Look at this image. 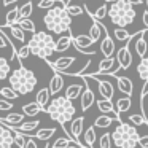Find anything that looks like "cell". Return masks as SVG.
I'll return each instance as SVG.
<instances>
[{
  "instance_id": "cell-1",
  "label": "cell",
  "mask_w": 148,
  "mask_h": 148,
  "mask_svg": "<svg viewBox=\"0 0 148 148\" xmlns=\"http://www.w3.org/2000/svg\"><path fill=\"white\" fill-rule=\"evenodd\" d=\"M43 24L46 29L53 34L64 35L65 32L70 34V26H72V18L65 10V5H58L48 10V13L43 16Z\"/></svg>"
},
{
  "instance_id": "cell-2",
  "label": "cell",
  "mask_w": 148,
  "mask_h": 148,
  "mask_svg": "<svg viewBox=\"0 0 148 148\" xmlns=\"http://www.w3.org/2000/svg\"><path fill=\"white\" fill-rule=\"evenodd\" d=\"M43 112H46L53 121L61 124L62 127H64V126L67 124V121H72V119H73L77 108H75V105L72 103V100L65 99L64 96H59V97H54L53 100H49Z\"/></svg>"
},
{
  "instance_id": "cell-3",
  "label": "cell",
  "mask_w": 148,
  "mask_h": 148,
  "mask_svg": "<svg viewBox=\"0 0 148 148\" xmlns=\"http://www.w3.org/2000/svg\"><path fill=\"white\" fill-rule=\"evenodd\" d=\"M10 78V88L18 94V96H26L30 94L37 86V77L32 70H29L27 67H24L23 64L16 69V70L10 72L8 75Z\"/></svg>"
},
{
  "instance_id": "cell-4",
  "label": "cell",
  "mask_w": 148,
  "mask_h": 148,
  "mask_svg": "<svg viewBox=\"0 0 148 148\" xmlns=\"http://www.w3.org/2000/svg\"><path fill=\"white\" fill-rule=\"evenodd\" d=\"M27 46L30 49V54L37 56V58L43 59V61H49V58L54 54L56 42H54V37L51 34L40 30V32L32 34Z\"/></svg>"
},
{
  "instance_id": "cell-5",
  "label": "cell",
  "mask_w": 148,
  "mask_h": 148,
  "mask_svg": "<svg viewBox=\"0 0 148 148\" xmlns=\"http://www.w3.org/2000/svg\"><path fill=\"white\" fill-rule=\"evenodd\" d=\"M107 14L110 16L112 23L116 27H127L129 24L134 23L135 16H137V11L134 10L132 5H129L126 0H116L115 3H112V7L108 8Z\"/></svg>"
},
{
  "instance_id": "cell-6",
  "label": "cell",
  "mask_w": 148,
  "mask_h": 148,
  "mask_svg": "<svg viewBox=\"0 0 148 148\" xmlns=\"http://www.w3.org/2000/svg\"><path fill=\"white\" fill-rule=\"evenodd\" d=\"M110 135H112V142L118 148H135L140 137L138 131L129 123H119L115 131L110 132Z\"/></svg>"
},
{
  "instance_id": "cell-7",
  "label": "cell",
  "mask_w": 148,
  "mask_h": 148,
  "mask_svg": "<svg viewBox=\"0 0 148 148\" xmlns=\"http://www.w3.org/2000/svg\"><path fill=\"white\" fill-rule=\"evenodd\" d=\"M142 32H137V34H132V37L131 38H134V37H137V35H140ZM131 38L127 40V43H126L123 48H119L118 51H116V58H115V61H116V64H118V67H119V70H127L129 67H131V64H132V54H131Z\"/></svg>"
},
{
  "instance_id": "cell-8",
  "label": "cell",
  "mask_w": 148,
  "mask_h": 148,
  "mask_svg": "<svg viewBox=\"0 0 148 148\" xmlns=\"http://www.w3.org/2000/svg\"><path fill=\"white\" fill-rule=\"evenodd\" d=\"M83 81H84V89H83V92L80 94V107H81L83 112H88V110L94 105V102H96V94H94V91L91 89L89 83H88L84 78H83Z\"/></svg>"
},
{
  "instance_id": "cell-9",
  "label": "cell",
  "mask_w": 148,
  "mask_h": 148,
  "mask_svg": "<svg viewBox=\"0 0 148 148\" xmlns=\"http://www.w3.org/2000/svg\"><path fill=\"white\" fill-rule=\"evenodd\" d=\"M86 77H89L91 80L97 81V89H99V94L102 96V99H105V100H112L113 99L115 88H113V84L110 83L108 80H102V78L94 77V75H86Z\"/></svg>"
},
{
  "instance_id": "cell-10",
  "label": "cell",
  "mask_w": 148,
  "mask_h": 148,
  "mask_svg": "<svg viewBox=\"0 0 148 148\" xmlns=\"http://www.w3.org/2000/svg\"><path fill=\"white\" fill-rule=\"evenodd\" d=\"M97 105V108L103 113V115H108L112 118H116L119 121V115L115 112V107H113V102L112 100H105V99H100V100H96L94 102Z\"/></svg>"
},
{
  "instance_id": "cell-11",
  "label": "cell",
  "mask_w": 148,
  "mask_h": 148,
  "mask_svg": "<svg viewBox=\"0 0 148 148\" xmlns=\"http://www.w3.org/2000/svg\"><path fill=\"white\" fill-rule=\"evenodd\" d=\"M100 53L103 54V58H113L115 40L108 35V32H105V38H102V42H100Z\"/></svg>"
},
{
  "instance_id": "cell-12",
  "label": "cell",
  "mask_w": 148,
  "mask_h": 148,
  "mask_svg": "<svg viewBox=\"0 0 148 148\" xmlns=\"http://www.w3.org/2000/svg\"><path fill=\"white\" fill-rule=\"evenodd\" d=\"M13 147H14L13 132L0 124V148H13Z\"/></svg>"
},
{
  "instance_id": "cell-13",
  "label": "cell",
  "mask_w": 148,
  "mask_h": 148,
  "mask_svg": "<svg viewBox=\"0 0 148 148\" xmlns=\"http://www.w3.org/2000/svg\"><path fill=\"white\" fill-rule=\"evenodd\" d=\"M64 88V77L58 72H54L51 81H49V86H48V91H49V96H56L58 92H61V89Z\"/></svg>"
},
{
  "instance_id": "cell-14",
  "label": "cell",
  "mask_w": 148,
  "mask_h": 148,
  "mask_svg": "<svg viewBox=\"0 0 148 148\" xmlns=\"http://www.w3.org/2000/svg\"><path fill=\"white\" fill-rule=\"evenodd\" d=\"M116 80H118V91H121L123 94H126L127 97H132V92H134V84H132L131 78L127 77H118L115 75Z\"/></svg>"
},
{
  "instance_id": "cell-15",
  "label": "cell",
  "mask_w": 148,
  "mask_h": 148,
  "mask_svg": "<svg viewBox=\"0 0 148 148\" xmlns=\"http://www.w3.org/2000/svg\"><path fill=\"white\" fill-rule=\"evenodd\" d=\"M116 65L115 58H103L102 61L99 62V69L94 75H100V73H105V75H112L113 73V67Z\"/></svg>"
},
{
  "instance_id": "cell-16",
  "label": "cell",
  "mask_w": 148,
  "mask_h": 148,
  "mask_svg": "<svg viewBox=\"0 0 148 148\" xmlns=\"http://www.w3.org/2000/svg\"><path fill=\"white\" fill-rule=\"evenodd\" d=\"M83 123H84V116H78V118L72 119V127H70V132H72V138L78 143L80 142V135L83 134Z\"/></svg>"
},
{
  "instance_id": "cell-17",
  "label": "cell",
  "mask_w": 148,
  "mask_h": 148,
  "mask_svg": "<svg viewBox=\"0 0 148 148\" xmlns=\"http://www.w3.org/2000/svg\"><path fill=\"white\" fill-rule=\"evenodd\" d=\"M81 80H83V78H81ZM83 89H84V81L83 83H73V84H70V86H67L64 97L69 100H75V99L80 97V94L83 92Z\"/></svg>"
},
{
  "instance_id": "cell-18",
  "label": "cell",
  "mask_w": 148,
  "mask_h": 148,
  "mask_svg": "<svg viewBox=\"0 0 148 148\" xmlns=\"http://www.w3.org/2000/svg\"><path fill=\"white\" fill-rule=\"evenodd\" d=\"M72 45L75 46V49H77L78 53L84 51L86 48H89V46H92L94 43L91 42V38L88 35H77L72 38Z\"/></svg>"
},
{
  "instance_id": "cell-19",
  "label": "cell",
  "mask_w": 148,
  "mask_h": 148,
  "mask_svg": "<svg viewBox=\"0 0 148 148\" xmlns=\"http://www.w3.org/2000/svg\"><path fill=\"white\" fill-rule=\"evenodd\" d=\"M72 38H73L72 32L67 34V35H61V37L58 38V42H56V49H54V53H64V51H67V49L72 46Z\"/></svg>"
},
{
  "instance_id": "cell-20",
  "label": "cell",
  "mask_w": 148,
  "mask_h": 148,
  "mask_svg": "<svg viewBox=\"0 0 148 148\" xmlns=\"http://www.w3.org/2000/svg\"><path fill=\"white\" fill-rule=\"evenodd\" d=\"M102 30H105V26H102V24L97 23L96 19H92V24H91V27H89V35H88L91 38V42L92 43L99 42L100 37H102Z\"/></svg>"
},
{
  "instance_id": "cell-21",
  "label": "cell",
  "mask_w": 148,
  "mask_h": 148,
  "mask_svg": "<svg viewBox=\"0 0 148 148\" xmlns=\"http://www.w3.org/2000/svg\"><path fill=\"white\" fill-rule=\"evenodd\" d=\"M38 126H40V119H32V121H24V123H21V124H18V126H13L16 131H19V132H23V134H26V132H34V131H37L38 129Z\"/></svg>"
},
{
  "instance_id": "cell-22",
  "label": "cell",
  "mask_w": 148,
  "mask_h": 148,
  "mask_svg": "<svg viewBox=\"0 0 148 148\" xmlns=\"http://www.w3.org/2000/svg\"><path fill=\"white\" fill-rule=\"evenodd\" d=\"M145 32H147V29H143V30H142L140 38H137V42H135V53H137V56H138L140 59H142V58H145V56H147V51H148L147 40L143 38Z\"/></svg>"
},
{
  "instance_id": "cell-23",
  "label": "cell",
  "mask_w": 148,
  "mask_h": 148,
  "mask_svg": "<svg viewBox=\"0 0 148 148\" xmlns=\"http://www.w3.org/2000/svg\"><path fill=\"white\" fill-rule=\"evenodd\" d=\"M115 112L118 113H124V112H127L129 108L132 107V97H121V99H118L115 102Z\"/></svg>"
},
{
  "instance_id": "cell-24",
  "label": "cell",
  "mask_w": 148,
  "mask_h": 148,
  "mask_svg": "<svg viewBox=\"0 0 148 148\" xmlns=\"http://www.w3.org/2000/svg\"><path fill=\"white\" fill-rule=\"evenodd\" d=\"M83 138H84V145H86V148H94V143H96V140H97L96 127H94V126H89V127L84 131Z\"/></svg>"
},
{
  "instance_id": "cell-25",
  "label": "cell",
  "mask_w": 148,
  "mask_h": 148,
  "mask_svg": "<svg viewBox=\"0 0 148 148\" xmlns=\"http://www.w3.org/2000/svg\"><path fill=\"white\" fill-rule=\"evenodd\" d=\"M54 134H56V129H53V127H42V129H37V132L34 134V138H38V140H42V142H48Z\"/></svg>"
},
{
  "instance_id": "cell-26",
  "label": "cell",
  "mask_w": 148,
  "mask_h": 148,
  "mask_svg": "<svg viewBox=\"0 0 148 148\" xmlns=\"http://www.w3.org/2000/svg\"><path fill=\"white\" fill-rule=\"evenodd\" d=\"M40 112H43V108L37 102H29L23 107V115L24 116H30V118H32V116H37Z\"/></svg>"
},
{
  "instance_id": "cell-27",
  "label": "cell",
  "mask_w": 148,
  "mask_h": 148,
  "mask_svg": "<svg viewBox=\"0 0 148 148\" xmlns=\"http://www.w3.org/2000/svg\"><path fill=\"white\" fill-rule=\"evenodd\" d=\"M3 27L10 30L11 37H13V38H16L18 42H21V43L26 42V32H24V30L21 29L19 26H16V24H11V26H3Z\"/></svg>"
},
{
  "instance_id": "cell-28",
  "label": "cell",
  "mask_w": 148,
  "mask_h": 148,
  "mask_svg": "<svg viewBox=\"0 0 148 148\" xmlns=\"http://www.w3.org/2000/svg\"><path fill=\"white\" fill-rule=\"evenodd\" d=\"M35 102L38 103V105L42 107L43 110H45V107L48 105V102H49V91H48V88H42V89L37 92Z\"/></svg>"
},
{
  "instance_id": "cell-29",
  "label": "cell",
  "mask_w": 148,
  "mask_h": 148,
  "mask_svg": "<svg viewBox=\"0 0 148 148\" xmlns=\"http://www.w3.org/2000/svg\"><path fill=\"white\" fill-rule=\"evenodd\" d=\"M137 73L142 80L148 83V56H145V58L140 59V62H138V65H137Z\"/></svg>"
},
{
  "instance_id": "cell-30",
  "label": "cell",
  "mask_w": 148,
  "mask_h": 148,
  "mask_svg": "<svg viewBox=\"0 0 148 148\" xmlns=\"http://www.w3.org/2000/svg\"><path fill=\"white\" fill-rule=\"evenodd\" d=\"M115 121V118H112V116L108 115H100L96 118V121H94V127H108V126H112V123Z\"/></svg>"
},
{
  "instance_id": "cell-31",
  "label": "cell",
  "mask_w": 148,
  "mask_h": 148,
  "mask_svg": "<svg viewBox=\"0 0 148 148\" xmlns=\"http://www.w3.org/2000/svg\"><path fill=\"white\" fill-rule=\"evenodd\" d=\"M10 72H11L10 62H8L3 56H0V81H3L5 78H8Z\"/></svg>"
},
{
  "instance_id": "cell-32",
  "label": "cell",
  "mask_w": 148,
  "mask_h": 148,
  "mask_svg": "<svg viewBox=\"0 0 148 148\" xmlns=\"http://www.w3.org/2000/svg\"><path fill=\"white\" fill-rule=\"evenodd\" d=\"M18 13H19V7L11 8V10L7 13V18H5V26H11V24H16V23H18V19H19Z\"/></svg>"
},
{
  "instance_id": "cell-33",
  "label": "cell",
  "mask_w": 148,
  "mask_h": 148,
  "mask_svg": "<svg viewBox=\"0 0 148 148\" xmlns=\"http://www.w3.org/2000/svg\"><path fill=\"white\" fill-rule=\"evenodd\" d=\"M16 26H19L24 32H30V34H35L37 32V30H35V24H34L29 18H27V19H18Z\"/></svg>"
},
{
  "instance_id": "cell-34",
  "label": "cell",
  "mask_w": 148,
  "mask_h": 148,
  "mask_svg": "<svg viewBox=\"0 0 148 148\" xmlns=\"http://www.w3.org/2000/svg\"><path fill=\"white\" fill-rule=\"evenodd\" d=\"M34 11V5L32 2H27V3H24L23 7L19 8V13H18V16H19V19H27V18H30V14H32Z\"/></svg>"
},
{
  "instance_id": "cell-35",
  "label": "cell",
  "mask_w": 148,
  "mask_h": 148,
  "mask_svg": "<svg viewBox=\"0 0 148 148\" xmlns=\"http://www.w3.org/2000/svg\"><path fill=\"white\" fill-rule=\"evenodd\" d=\"M113 37H115V40H118V42H127V40L132 37V34H129L126 29L116 27V29L113 30Z\"/></svg>"
},
{
  "instance_id": "cell-36",
  "label": "cell",
  "mask_w": 148,
  "mask_h": 148,
  "mask_svg": "<svg viewBox=\"0 0 148 148\" xmlns=\"http://www.w3.org/2000/svg\"><path fill=\"white\" fill-rule=\"evenodd\" d=\"M127 121H129V124H132L135 127V126H142V124H147L148 126V119L145 118L143 115H131L127 118Z\"/></svg>"
},
{
  "instance_id": "cell-37",
  "label": "cell",
  "mask_w": 148,
  "mask_h": 148,
  "mask_svg": "<svg viewBox=\"0 0 148 148\" xmlns=\"http://www.w3.org/2000/svg\"><path fill=\"white\" fill-rule=\"evenodd\" d=\"M58 2H59V3H62V5H65L64 0H40L38 3H37V7H38L40 10H49V8H53Z\"/></svg>"
},
{
  "instance_id": "cell-38",
  "label": "cell",
  "mask_w": 148,
  "mask_h": 148,
  "mask_svg": "<svg viewBox=\"0 0 148 148\" xmlns=\"http://www.w3.org/2000/svg\"><path fill=\"white\" fill-rule=\"evenodd\" d=\"M107 11H108V7H107V3H103L100 8H97L96 13H89V16H91V19L100 21V19H103V18L107 16Z\"/></svg>"
},
{
  "instance_id": "cell-39",
  "label": "cell",
  "mask_w": 148,
  "mask_h": 148,
  "mask_svg": "<svg viewBox=\"0 0 148 148\" xmlns=\"http://www.w3.org/2000/svg\"><path fill=\"white\" fill-rule=\"evenodd\" d=\"M0 96L3 97V99H7V100H14V99H18V97H19L10 86L2 88V89H0Z\"/></svg>"
},
{
  "instance_id": "cell-40",
  "label": "cell",
  "mask_w": 148,
  "mask_h": 148,
  "mask_svg": "<svg viewBox=\"0 0 148 148\" xmlns=\"http://www.w3.org/2000/svg\"><path fill=\"white\" fill-rule=\"evenodd\" d=\"M65 10H67V13L72 16H80V14H83V7H80V5H65Z\"/></svg>"
},
{
  "instance_id": "cell-41",
  "label": "cell",
  "mask_w": 148,
  "mask_h": 148,
  "mask_svg": "<svg viewBox=\"0 0 148 148\" xmlns=\"http://www.w3.org/2000/svg\"><path fill=\"white\" fill-rule=\"evenodd\" d=\"M99 147L100 148H112V135H110V132L102 134V137L99 138Z\"/></svg>"
},
{
  "instance_id": "cell-42",
  "label": "cell",
  "mask_w": 148,
  "mask_h": 148,
  "mask_svg": "<svg viewBox=\"0 0 148 148\" xmlns=\"http://www.w3.org/2000/svg\"><path fill=\"white\" fill-rule=\"evenodd\" d=\"M30 56V49H29V46L27 45H23L19 49L16 51V58H18V61H23V59H27Z\"/></svg>"
},
{
  "instance_id": "cell-43",
  "label": "cell",
  "mask_w": 148,
  "mask_h": 148,
  "mask_svg": "<svg viewBox=\"0 0 148 148\" xmlns=\"http://www.w3.org/2000/svg\"><path fill=\"white\" fill-rule=\"evenodd\" d=\"M13 108V103L11 100H7V99H0V110H3V112H8V110Z\"/></svg>"
},
{
  "instance_id": "cell-44",
  "label": "cell",
  "mask_w": 148,
  "mask_h": 148,
  "mask_svg": "<svg viewBox=\"0 0 148 148\" xmlns=\"http://www.w3.org/2000/svg\"><path fill=\"white\" fill-rule=\"evenodd\" d=\"M24 148H38V145H37V140H35L34 137L26 138V145H24Z\"/></svg>"
},
{
  "instance_id": "cell-45",
  "label": "cell",
  "mask_w": 148,
  "mask_h": 148,
  "mask_svg": "<svg viewBox=\"0 0 148 148\" xmlns=\"http://www.w3.org/2000/svg\"><path fill=\"white\" fill-rule=\"evenodd\" d=\"M137 145H140V148H148V135H140Z\"/></svg>"
},
{
  "instance_id": "cell-46",
  "label": "cell",
  "mask_w": 148,
  "mask_h": 148,
  "mask_svg": "<svg viewBox=\"0 0 148 148\" xmlns=\"http://www.w3.org/2000/svg\"><path fill=\"white\" fill-rule=\"evenodd\" d=\"M142 24H143L145 29L148 30V10H145L143 14H142Z\"/></svg>"
},
{
  "instance_id": "cell-47",
  "label": "cell",
  "mask_w": 148,
  "mask_h": 148,
  "mask_svg": "<svg viewBox=\"0 0 148 148\" xmlns=\"http://www.w3.org/2000/svg\"><path fill=\"white\" fill-rule=\"evenodd\" d=\"M126 2H127L129 5H132V7H134V5H140L142 3V0H126Z\"/></svg>"
},
{
  "instance_id": "cell-48",
  "label": "cell",
  "mask_w": 148,
  "mask_h": 148,
  "mask_svg": "<svg viewBox=\"0 0 148 148\" xmlns=\"http://www.w3.org/2000/svg\"><path fill=\"white\" fill-rule=\"evenodd\" d=\"M18 0H3V7H8V5H13L16 3Z\"/></svg>"
},
{
  "instance_id": "cell-49",
  "label": "cell",
  "mask_w": 148,
  "mask_h": 148,
  "mask_svg": "<svg viewBox=\"0 0 148 148\" xmlns=\"http://www.w3.org/2000/svg\"><path fill=\"white\" fill-rule=\"evenodd\" d=\"M105 2H107V3H115L116 0H105Z\"/></svg>"
},
{
  "instance_id": "cell-50",
  "label": "cell",
  "mask_w": 148,
  "mask_h": 148,
  "mask_svg": "<svg viewBox=\"0 0 148 148\" xmlns=\"http://www.w3.org/2000/svg\"><path fill=\"white\" fill-rule=\"evenodd\" d=\"M145 2H147V10H148V0H145Z\"/></svg>"
},
{
  "instance_id": "cell-51",
  "label": "cell",
  "mask_w": 148,
  "mask_h": 148,
  "mask_svg": "<svg viewBox=\"0 0 148 148\" xmlns=\"http://www.w3.org/2000/svg\"><path fill=\"white\" fill-rule=\"evenodd\" d=\"M69 148H75V147H69Z\"/></svg>"
},
{
  "instance_id": "cell-52",
  "label": "cell",
  "mask_w": 148,
  "mask_h": 148,
  "mask_svg": "<svg viewBox=\"0 0 148 148\" xmlns=\"http://www.w3.org/2000/svg\"><path fill=\"white\" fill-rule=\"evenodd\" d=\"M83 2H86V0H83Z\"/></svg>"
}]
</instances>
